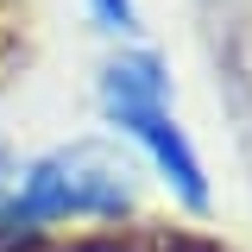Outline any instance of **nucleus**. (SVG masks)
<instances>
[{"label": "nucleus", "instance_id": "1", "mask_svg": "<svg viewBox=\"0 0 252 252\" xmlns=\"http://www.w3.org/2000/svg\"><path fill=\"white\" fill-rule=\"evenodd\" d=\"M101 107L107 120L120 126L139 152L152 158V170L164 177V189L183 202V208H208V177H202V158L189 145V132L170 114V76L152 51H120V57L101 69Z\"/></svg>", "mask_w": 252, "mask_h": 252}, {"label": "nucleus", "instance_id": "2", "mask_svg": "<svg viewBox=\"0 0 252 252\" xmlns=\"http://www.w3.org/2000/svg\"><path fill=\"white\" fill-rule=\"evenodd\" d=\"M13 208L26 215V227L126 215V208H132V164H126L120 152H107L101 139L57 145V152H44L26 177H19Z\"/></svg>", "mask_w": 252, "mask_h": 252}, {"label": "nucleus", "instance_id": "3", "mask_svg": "<svg viewBox=\"0 0 252 252\" xmlns=\"http://www.w3.org/2000/svg\"><path fill=\"white\" fill-rule=\"evenodd\" d=\"M89 19L114 38H132L139 32V0H89Z\"/></svg>", "mask_w": 252, "mask_h": 252}]
</instances>
